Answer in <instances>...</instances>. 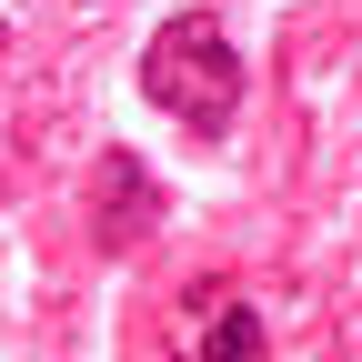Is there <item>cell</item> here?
Returning <instances> with one entry per match:
<instances>
[{
	"instance_id": "cell-3",
	"label": "cell",
	"mask_w": 362,
	"mask_h": 362,
	"mask_svg": "<svg viewBox=\"0 0 362 362\" xmlns=\"http://www.w3.org/2000/svg\"><path fill=\"white\" fill-rule=\"evenodd\" d=\"M181 362H262V312L232 302V292H211L202 322L181 332Z\"/></svg>"
},
{
	"instance_id": "cell-1",
	"label": "cell",
	"mask_w": 362,
	"mask_h": 362,
	"mask_svg": "<svg viewBox=\"0 0 362 362\" xmlns=\"http://www.w3.org/2000/svg\"><path fill=\"white\" fill-rule=\"evenodd\" d=\"M141 101L211 151V141H232V121L252 101V61H242V40L221 30L211 11H171L141 40Z\"/></svg>"
},
{
	"instance_id": "cell-2",
	"label": "cell",
	"mask_w": 362,
	"mask_h": 362,
	"mask_svg": "<svg viewBox=\"0 0 362 362\" xmlns=\"http://www.w3.org/2000/svg\"><path fill=\"white\" fill-rule=\"evenodd\" d=\"M151 221H161L151 171L131 161V151H101V171H90V242H101V252H141Z\"/></svg>"
}]
</instances>
